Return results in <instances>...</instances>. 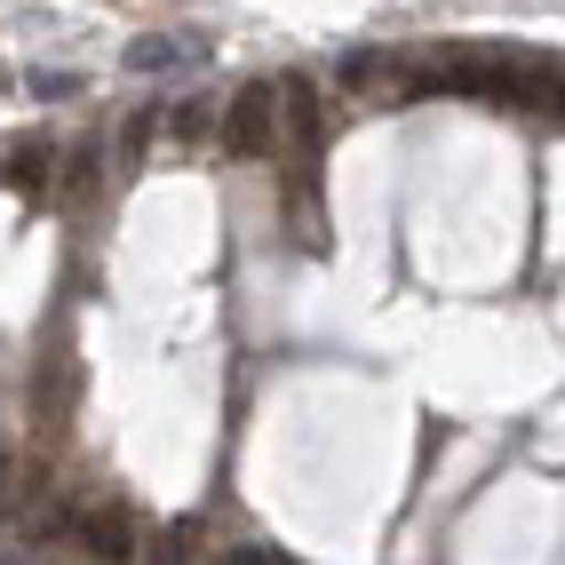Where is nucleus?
I'll list each match as a JSON object with an SVG mask.
<instances>
[{
  "label": "nucleus",
  "mask_w": 565,
  "mask_h": 565,
  "mask_svg": "<svg viewBox=\"0 0 565 565\" xmlns=\"http://www.w3.org/2000/svg\"><path fill=\"white\" fill-rule=\"evenodd\" d=\"M215 143H223V160H271V143H279V96H271V81L239 88L232 104L215 111Z\"/></svg>",
  "instance_id": "nucleus-1"
},
{
  "label": "nucleus",
  "mask_w": 565,
  "mask_h": 565,
  "mask_svg": "<svg viewBox=\"0 0 565 565\" xmlns=\"http://www.w3.org/2000/svg\"><path fill=\"white\" fill-rule=\"evenodd\" d=\"M72 398H81V359H72V343H56L41 359V374H32V423H41L49 438L72 423Z\"/></svg>",
  "instance_id": "nucleus-2"
},
{
  "label": "nucleus",
  "mask_w": 565,
  "mask_h": 565,
  "mask_svg": "<svg viewBox=\"0 0 565 565\" xmlns=\"http://www.w3.org/2000/svg\"><path fill=\"white\" fill-rule=\"evenodd\" d=\"M0 183H9L17 200H49L56 192V143L49 136H17L9 152H0Z\"/></svg>",
  "instance_id": "nucleus-3"
},
{
  "label": "nucleus",
  "mask_w": 565,
  "mask_h": 565,
  "mask_svg": "<svg viewBox=\"0 0 565 565\" xmlns=\"http://www.w3.org/2000/svg\"><path fill=\"white\" fill-rule=\"evenodd\" d=\"M207 49L183 41V32H143V41H128V72L136 81H175V72H200Z\"/></svg>",
  "instance_id": "nucleus-4"
},
{
  "label": "nucleus",
  "mask_w": 565,
  "mask_h": 565,
  "mask_svg": "<svg viewBox=\"0 0 565 565\" xmlns=\"http://www.w3.org/2000/svg\"><path fill=\"white\" fill-rule=\"evenodd\" d=\"M279 96V120L295 128V143H303V168L319 160V143H327V120H319V88L303 81V72H287V81L271 88Z\"/></svg>",
  "instance_id": "nucleus-5"
},
{
  "label": "nucleus",
  "mask_w": 565,
  "mask_h": 565,
  "mask_svg": "<svg viewBox=\"0 0 565 565\" xmlns=\"http://www.w3.org/2000/svg\"><path fill=\"white\" fill-rule=\"evenodd\" d=\"M81 542H88L96 557H136V525H128V510H120V502H104V510H88V518H81Z\"/></svg>",
  "instance_id": "nucleus-6"
},
{
  "label": "nucleus",
  "mask_w": 565,
  "mask_h": 565,
  "mask_svg": "<svg viewBox=\"0 0 565 565\" xmlns=\"http://www.w3.org/2000/svg\"><path fill=\"white\" fill-rule=\"evenodd\" d=\"M168 136H175V143H207V136H215V104H207V96H183V104L168 111Z\"/></svg>",
  "instance_id": "nucleus-7"
},
{
  "label": "nucleus",
  "mask_w": 565,
  "mask_h": 565,
  "mask_svg": "<svg viewBox=\"0 0 565 565\" xmlns=\"http://www.w3.org/2000/svg\"><path fill=\"white\" fill-rule=\"evenodd\" d=\"M152 128H160V104H143L136 120L120 128V175H136V168H143V152H152Z\"/></svg>",
  "instance_id": "nucleus-8"
},
{
  "label": "nucleus",
  "mask_w": 565,
  "mask_h": 565,
  "mask_svg": "<svg viewBox=\"0 0 565 565\" xmlns=\"http://www.w3.org/2000/svg\"><path fill=\"white\" fill-rule=\"evenodd\" d=\"M96 168H104L96 136H88V143H72V168H64V200H88V192H96Z\"/></svg>",
  "instance_id": "nucleus-9"
},
{
  "label": "nucleus",
  "mask_w": 565,
  "mask_h": 565,
  "mask_svg": "<svg viewBox=\"0 0 565 565\" xmlns=\"http://www.w3.org/2000/svg\"><path fill=\"white\" fill-rule=\"evenodd\" d=\"M343 88H359V96L391 88V64H383V56H343Z\"/></svg>",
  "instance_id": "nucleus-10"
},
{
  "label": "nucleus",
  "mask_w": 565,
  "mask_h": 565,
  "mask_svg": "<svg viewBox=\"0 0 565 565\" xmlns=\"http://www.w3.org/2000/svg\"><path fill=\"white\" fill-rule=\"evenodd\" d=\"M232 565H287V550H271V542H247V550H223Z\"/></svg>",
  "instance_id": "nucleus-11"
},
{
  "label": "nucleus",
  "mask_w": 565,
  "mask_h": 565,
  "mask_svg": "<svg viewBox=\"0 0 565 565\" xmlns=\"http://www.w3.org/2000/svg\"><path fill=\"white\" fill-rule=\"evenodd\" d=\"M81 81H72V72H41V81H32V96H72Z\"/></svg>",
  "instance_id": "nucleus-12"
},
{
  "label": "nucleus",
  "mask_w": 565,
  "mask_h": 565,
  "mask_svg": "<svg viewBox=\"0 0 565 565\" xmlns=\"http://www.w3.org/2000/svg\"><path fill=\"white\" fill-rule=\"evenodd\" d=\"M9 494H17V462H0V510H9Z\"/></svg>",
  "instance_id": "nucleus-13"
}]
</instances>
